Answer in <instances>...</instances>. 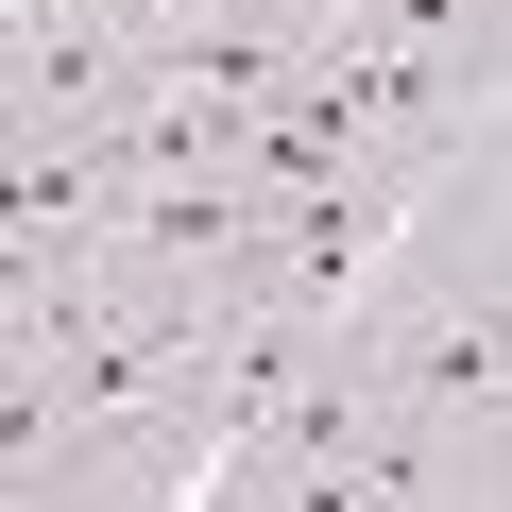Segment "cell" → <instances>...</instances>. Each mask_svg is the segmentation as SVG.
I'll return each instance as SVG.
<instances>
[{"instance_id": "1", "label": "cell", "mask_w": 512, "mask_h": 512, "mask_svg": "<svg viewBox=\"0 0 512 512\" xmlns=\"http://www.w3.org/2000/svg\"><path fill=\"white\" fill-rule=\"evenodd\" d=\"M342 342L376 393H444V410H512V205H495V137L444 154L393 239L359 256L342 291Z\"/></svg>"}]
</instances>
